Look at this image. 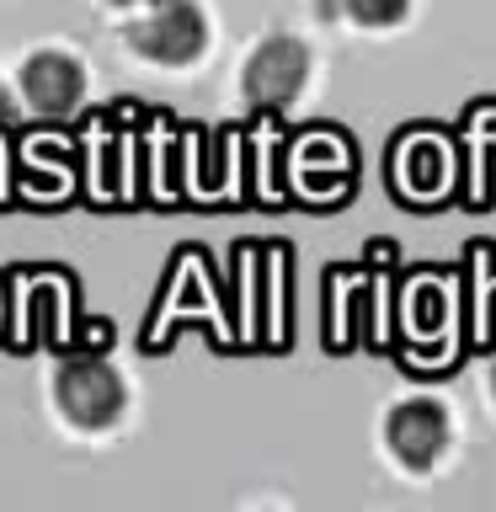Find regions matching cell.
Instances as JSON below:
<instances>
[{
	"label": "cell",
	"instance_id": "1",
	"mask_svg": "<svg viewBox=\"0 0 496 512\" xmlns=\"http://www.w3.org/2000/svg\"><path fill=\"white\" fill-rule=\"evenodd\" d=\"M54 406H59L64 422L80 427V432H107L128 411V384H123V374L107 358L80 352V358H64L59 363V374H54Z\"/></svg>",
	"mask_w": 496,
	"mask_h": 512
},
{
	"label": "cell",
	"instance_id": "2",
	"mask_svg": "<svg viewBox=\"0 0 496 512\" xmlns=\"http://www.w3.org/2000/svg\"><path fill=\"white\" fill-rule=\"evenodd\" d=\"M128 48L160 70H187L208 54V16L192 0H160L144 6V16L128 27Z\"/></svg>",
	"mask_w": 496,
	"mask_h": 512
},
{
	"label": "cell",
	"instance_id": "3",
	"mask_svg": "<svg viewBox=\"0 0 496 512\" xmlns=\"http://www.w3.org/2000/svg\"><path fill=\"white\" fill-rule=\"evenodd\" d=\"M448 443H454V422H448V406L432 395H406L384 416V448L411 475H427L448 454Z\"/></svg>",
	"mask_w": 496,
	"mask_h": 512
},
{
	"label": "cell",
	"instance_id": "4",
	"mask_svg": "<svg viewBox=\"0 0 496 512\" xmlns=\"http://www.w3.org/2000/svg\"><path fill=\"white\" fill-rule=\"evenodd\" d=\"M304 80H310V48L278 32V38H262L251 48L246 70H240V91L251 107H288L304 91Z\"/></svg>",
	"mask_w": 496,
	"mask_h": 512
},
{
	"label": "cell",
	"instance_id": "5",
	"mask_svg": "<svg viewBox=\"0 0 496 512\" xmlns=\"http://www.w3.org/2000/svg\"><path fill=\"white\" fill-rule=\"evenodd\" d=\"M16 86H22L27 107L38 112V118H70V112L86 102V64L75 54H64V48H43V54H32L22 64Z\"/></svg>",
	"mask_w": 496,
	"mask_h": 512
},
{
	"label": "cell",
	"instance_id": "6",
	"mask_svg": "<svg viewBox=\"0 0 496 512\" xmlns=\"http://www.w3.org/2000/svg\"><path fill=\"white\" fill-rule=\"evenodd\" d=\"M342 11L368 32H390L411 16V0H342Z\"/></svg>",
	"mask_w": 496,
	"mask_h": 512
},
{
	"label": "cell",
	"instance_id": "7",
	"mask_svg": "<svg viewBox=\"0 0 496 512\" xmlns=\"http://www.w3.org/2000/svg\"><path fill=\"white\" fill-rule=\"evenodd\" d=\"M416 155H422V171H406V176H400V187H406V192H422V198H427V192H438L443 182H448V160H443V150H438V144H432V139H416Z\"/></svg>",
	"mask_w": 496,
	"mask_h": 512
},
{
	"label": "cell",
	"instance_id": "8",
	"mask_svg": "<svg viewBox=\"0 0 496 512\" xmlns=\"http://www.w3.org/2000/svg\"><path fill=\"white\" fill-rule=\"evenodd\" d=\"M107 6H139L144 11V6H160V0H107Z\"/></svg>",
	"mask_w": 496,
	"mask_h": 512
},
{
	"label": "cell",
	"instance_id": "9",
	"mask_svg": "<svg viewBox=\"0 0 496 512\" xmlns=\"http://www.w3.org/2000/svg\"><path fill=\"white\" fill-rule=\"evenodd\" d=\"M491 400H496V368H491Z\"/></svg>",
	"mask_w": 496,
	"mask_h": 512
}]
</instances>
